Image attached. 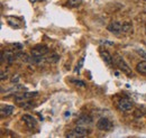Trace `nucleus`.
<instances>
[{"label":"nucleus","instance_id":"nucleus-1","mask_svg":"<svg viewBox=\"0 0 146 138\" xmlns=\"http://www.w3.org/2000/svg\"><path fill=\"white\" fill-rule=\"evenodd\" d=\"M113 64L120 70L123 73H125L126 75L133 76V71L130 69V66L126 63V61L124 60L123 56H120V55H118V54L115 55V56H113Z\"/></svg>","mask_w":146,"mask_h":138},{"label":"nucleus","instance_id":"nucleus-15","mask_svg":"<svg viewBox=\"0 0 146 138\" xmlns=\"http://www.w3.org/2000/svg\"><path fill=\"white\" fill-rule=\"evenodd\" d=\"M58 60H60V56L56 55V54H51V56L48 57V61L52 62V63H56Z\"/></svg>","mask_w":146,"mask_h":138},{"label":"nucleus","instance_id":"nucleus-8","mask_svg":"<svg viewBox=\"0 0 146 138\" xmlns=\"http://www.w3.org/2000/svg\"><path fill=\"white\" fill-rule=\"evenodd\" d=\"M99 53H100V56H101L102 61H104L107 65H111V64L113 63V57H112L106 50H100V52Z\"/></svg>","mask_w":146,"mask_h":138},{"label":"nucleus","instance_id":"nucleus-10","mask_svg":"<svg viewBox=\"0 0 146 138\" xmlns=\"http://www.w3.org/2000/svg\"><path fill=\"white\" fill-rule=\"evenodd\" d=\"M14 110H15V107H14V105L6 104V105H2V107H1L0 112H1L2 116H9V115H11V113L14 112Z\"/></svg>","mask_w":146,"mask_h":138},{"label":"nucleus","instance_id":"nucleus-19","mask_svg":"<svg viewBox=\"0 0 146 138\" xmlns=\"http://www.w3.org/2000/svg\"><path fill=\"white\" fill-rule=\"evenodd\" d=\"M6 78H7V73H6V74H5V73H3V72H2V73H1V80H5V79H6Z\"/></svg>","mask_w":146,"mask_h":138},{"label":"nucleus","instance_id":"nucleus-12","mask_svg":"<svg viewBox=\"0 0 146 138\" xmlns=\"http://www.w3.org/2000/svg\"><path fill=\"white\" fill-rule=\"evenodd\" d=\"M123 32H124V33H130V32H133V26H131V24H129V23L123 24Z\"/></svg>","mask_w":146,"mask_h":138},{"label":"nucleus","instance_id":"nucleus-4","mask_svg":"<svg viewBox=\"0 0 146 138\" xmlns=\"http://www.w3.org/2000/svg\"><path fill=\"white\" fill-rule=\"evenodd\" d=\"M112 127V122L108 119V118H100L99 120L97 121V128L104 131L110 130Z\"/></svg>","mask_w":146,"mask_h":138},{"label":"nucleus","instance_id":"nucleus-17","mask_svg":"<svg viewBox=\"0 0 146 138\" xmlns=\"http://www.w3.org/2000/svg\"><path fill=\"white\" fill-rule=\"evenodd\" d=\"M73 82H74V83H75V84H76V86H86V84H84V82H82V81H76V80H75V81H73Z\"/></svg>","mask_w":146,"mask_h":138},{"label":"nucleus","instance_id":"nucleus-18","mask_svg":"<svg viewBox=\"0 0 146 138\" xmlns=\"http://www.w3.org/2000/svg\"><path fill=\"white\" fill-rule=\"evenodd\" d=\"M137 52L139 53V54H141V55H142V56H143V57H144V58H145V60H146V53L144 52V51H143V50H138V51H137Z\"/></svg>","mask_w":146,"mask_h":138},{"label":"nucleus","instance_id":"nucleus-9","mask_svg":"<svg viewBox=\"0 0 146 138\" xmlns=\"http://www.w3.org/2000/svg\"><path fill=\"white\" fill-rule=\"evenodd\" d=\"M92 118L89 116H81L80 118L76 119V125L79 126H87V125H91Z\"/></svg>","mask_w":146,"mask_h":138},{"label":"nucleus","instance_id":"nucleus-2","mask_svg":"<svg viewBox=\"0 0 146 138\" xmlns=\"http://www.w3.org/2000/svg\"><path fill=\"white\" fill-rule=\"evenodd\" d=\"M118 109L123 112H127V111H130L134 107V102L130 100V99H127V98H123L118 101V104H117Z\"/></svg>","mask_w":146,"mask_h":138},{"label":"nucleus","instance_id":"nucleus-20","mask_svg":"<svg viewBox=\"0 0 146 138\" xmlns=\"http://www.w3.org/2000/svg\"><path fill=\"white\" fill-rule=\"evenodd\" d=\"M145 34H146V27H145Z\"/></svg>","mask_w":146,"mask_h":138},{"label":"nucleus","instance_id":"nucleus-5","mask_svg":"<svg viewBox=\"0 0 146 138\" xmlns=\"http://www.w3.org/2000/svg\"><path fill=\"white\" fill-rule=\"evenodd\" d=\"M38 96V92H26V93H21V94H17L15 97V101L19 104V102H23V101H26L28 99H32L34 97Z\"/></svg>","mask_w":146,"mask_h":138},{"label":"nucleus","instance_id":"nucleus-6","mask_svg":"<svg viewBox=\"0 0 146 138\" xmlns=\"http://www.w3.org/2000/svg\"><path fill=\"white\" fill-rule=\"evenodd\" d=\"M107 29L109 31L110 33L119 34L120 32H123V24H120L119 21H112V23H110L109 25H108Z\"/></svg>","mask_w":146,"mask_h":138},{"label":"nucleus","instance_id":"nucleus-3","mask_svg":"<svg viewBox=\"0 0 146 138\" xmlns=\"http://www.w3.org/2000/svg\"><path fill=\"white\" fill-rule=\"evenodd\" d=\"M48 53V48L45 45H36L31 50V54L34 57H40V56H45Z\"/></svg>","mask_w":146,"mask_h":138},{"label":"nucleus","instance_id":"nucleus-7","mask_svg":"<svg viewBox=\"0 0 146 138\" xmlns=\"http://www.w3.org/2000/svg\"><path fill=\"white\" fill-rule=\"evenodd\" d=\"M23 121L26 123V126L29 129H34L37 126V120L33 116H29V115H24L23 116Z\"/></svg>","mask_w":146,"mask_h":138},{"label":"nucleus","instance_id":"nucleus-11","mask_svg":"<svg viewBox=\"0 0 146 138\" xmlns=\"http://www.w3.org/2000/svg\"><path fill=\"white\" fill-rule=\"evenodd\" d=\"M136 71H137L141 75L146 76V61H141V62H138L137 65H136Z\"/></svg>","mask_w":146,"mask_h":138},{"label":"nucleus","instance_id":"nucleus-16","mask_svg":"<svg viewBox=\"0 0 146 138\" xmlns=\"http://www.w3.org/2000/svg\"><path fill=\"white\" fill-rule=\"evenodd\" d=\"M83 62H84V57H82V58L80 60L79 64L76 65V68H75V72H76V73H80V70H81V68H82V65H83Z\"/></svg>","mask_w":146,"mask_h":138},{"label":"nucleus","instance_id":"nucleus-14","mask_svg":"<svg viewBox=\"0 0 146 138\" xmlns=\"http://www.w3.org/2000/svg\"><path fill=\"white\" fill-rule=\"evenodd\" d=\"M33 105H34V104H32V102H27V101L19 102V107H20V108H25V109L31 108V107H33Z\"/></svg>","mask_w":146,"mask_h":138},{"label":"nucleus","instance_id":"nucleus-13","mask_svg":"<svg viewBox=\"0 0 146 138\" xmlns=\"http://www.w3.org/2000/svg\"><path fill=\"white\" fill-rule=\"evenodd\" d=\"M68 3L71 6V7H78L82 3V0H69Z\"/></svg>","mask_w":146,"mask_h":138}]
</instances>
